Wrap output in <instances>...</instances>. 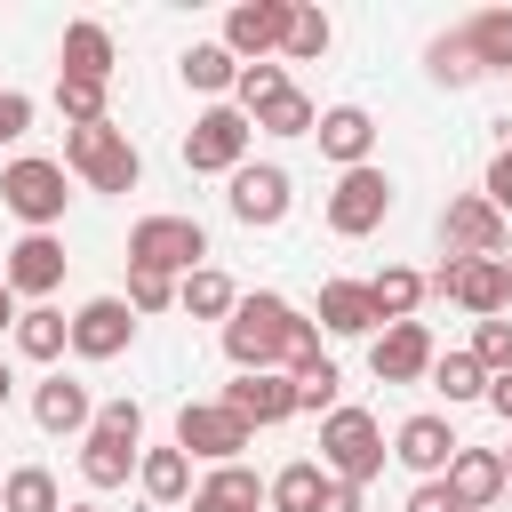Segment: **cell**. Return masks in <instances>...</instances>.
Wrapping results in <instances>:
<instances>
[{
    "instance_id": "obj_1",
    "label": "cell",
    "mask_w": 512,
    "mask_h": 512,
    "mask_svg": "<svg viewBox=\"0 0 512 512\" xmlns=\"http://www.w3.org/2000/svg\"><path fill=\"white\" fill-rule=\"evenodd\" d=\"M320 328L288 304V296H272V288H256V296H240L232 304V320H224V360L240 368V376H264V368H280L288 376V352L296 344H312Z\"/></svg>"
},
{
    "instance_id": "obj_2",
    "label": "cell",
    "mask_w": 512,
    "mask_h": 512,
    "mask_svg": "<svg viewBox=\"0 0 512 512\" xmlns=\"http://www.w3.org/2000/svg\"><path fill=\"white\" fill-rule=\"evenodd\" d=\"M64 168L88 192H136L144 184V152L128 144V128L96 120V128H64Z\"/></svg>"
},
{
    "instance_id": "obj_3",
    "label": "cell",
    "mask_w": 512,
    "mask_h": 512,
    "mask_svg": "<svg viewBox=\"0 0 512 512\" xmlns=\"http://www.w3.org/2000/svg\"><path fill=\"white\" fill-rule=\"evenodd\" d=\"M384 424L368 416V408H328L320 416V472L328 480H344V488H368L376 472H384Z\"/></svg>"
},
{
    "instance_id": "obj_4",
    "label": "cell",
    "mask_w": 512,
    "mask_h": 512,
    "mask_svg": "<svg viewBox=\"0 0 512 512\" xmlns=\"http://www.w3.org/2000/svg\"><path fill=\"white\" fill-rule=\"evenodd\" d=\"M64 176H72L64 160L24 152V160H8V168H0V208H8V216H24V232H56V224H64V200H72V192H64Z\"/></svg>"
},
{
    "instance_id": "obj_5",
    "label": "cell",
    "mask_w": 512,
    "mask_h": 512,
    "mask_svg": "<svg viewBox=\"0 0 512 512\" xmlns=\"http://www.w3.org/2000/svg\"><path fill=\"white\" fill-rule=\"evenodd\" d=\"M128 264H136V272H168V280L200 272V264H208L200 216H136V224H128Z\"/></svg>"
},
{
    "instance_id": "obj_6",
    "label": "cell",
    "mask_w": 512,
    "mask_h": 512,
    "mask_svg": "<svg viewBox=\"0 0 512 512\" xmlns=\"http://www.w3.org/2000/svg\"><path fill=\"white\" fill-rule=\"evenodd\" d=\"M248 144H256V120L240 104H208L192 128H184V168L192 176H240L248 168Z\"/></svg>"
},
{
    "instance_id": "obj_7",
    "label": "cell",
    "mask_w": 512,
    "mask_h": 512,
    "mask_svg": "<svg viewBox=\"0 0 512 512\" xmlns=\"http://www.w3.org/2000/svg\"><path fill=\"white\" fill-rule=\"evenodd\" d=\"M432 296L464 304L472 320H504V304H512V272H504V256H448V264L432 272Z\"/></svg>"
},
{
    "instance_id": "obj_8",
    "label": "cell",
    "mask_w": 512,
    "mask_h": 512,
    "mask_svg": "<svg viewBox=\"0 0 512 512\" xmlns=\"http://www.w3.org/2000/svg\"><path fill=\"white\" fill-rule=\"evenodd\" d=\"M384 216H392V176H384L376 160H368V168H344L336 192H328V232H336V240H368Z\"/></svg>"
},
{
    "instance_id": "obj_9",
    "label": "cell",
    "mask_w": 512,
    "mask_h": 512,
    "mask_svg": "<svg viewBox=\"0 0 512 512\" xmlns=\"http://www.w3.org/2000/svg\"><path fill=\"white\" fill-rule=\"evenodd\" d=\"M176 448L200 456V464H240V448H256V432L224 400H184L176 408Z\"/></svg>"
},
{
    "instance_id": "obj_10",
    "label": "cell",
    "mask_w": 512,
    "mask_h": 512,
    "mask_svg": "<svg viewBox=\"0 0 512 512\" xmlns=\"http://www.w3.org/2000/svg\"><path fill=\"white\" fill-rule=\"evenodd\" d=\"M224 208H232L248 232H272V224H288V208H296V176H288L280 160H248V168L232 176Z\"/></svg>"
},
{
    "instance_id": "obj_11",
    "label": "cell",
    "mask_w": 512,
    "mask_h": 512,
    "mask_svg": "<svg viewBox=\"0 0 512 512\" xmlns=\"http://www.w3.org/2000/svg\"><path fill=\"white\" fill-rule=\"evenodd\" d=\"M440 248L448 256H504L512 248V224H504V208L488 192H456L440 208Z\"/></svg>"
},
{
    "instance_id": "obj_12",
    "label": "cell",
    "mask_w": 512,
    "mask_h": 512,
    "mask_svg": "<svg viewBox=\"0 0 512 512\" xmlns=\"http://www.w3.org/2000/svg\"><path fill=\"white\" fill-rule=\"evenodd\" d=\"M288 16H296V0H240V8L224 16V48H232L240 64H280Z\"/></svg>"
},
{
    "instance_id": "obj_13",
    "label": "cell",
    "mask_w": 512,
    "mask_h": 512,
    "mask_svg": "<svg viewBox=\"0 0 512 512\" xmlns=\"http://www.w3.org/2000/svg\"><path fill=\"white\" fill-rule=\"evenodd\" d=\"M432 360H440V344H432L424 320H392V328L368 336V368H376V384H424Z\"/></svg>"
},
{
    "instance_id": "obj_14",
    "label": "cell",
    "mask_w": 512,
    "mask_h": 512,
    "mask_svg": "<svg viewBox=\"0 0 512 512\" xmlns=\"http://www.w3.org/2000/svg\"><path fill=\"white\" fill-rule=\"evenodd\" d=\"M128 344H136L128 296H88V304L72 312V352H80V360H120Z\"/></svg>"
},
{
    "instance_id": "obj_15",
    "label": "cell",
    "mask_w": 512,
    "mask_h": 512,
    "mask_svg": "<svg viewBox=\"0 0 512 512\" xmlns=\"http://www.w3.org/2000/svg\"><path fill=\"white\" fill-rule=\"evenodd\" d=\"M224 408H232L248 432L304 416V408H296V376H280V368H264V376H232V384H224Z\"/></svg>"
},
{
    "instance_id": "obj_16",
    "label": "cell",
    "mask_w": 512,
    "mask_h": 512,
    "mask_svg": "<svg viewBox=\"0 0 512 512\" xmlns=\"http://www.w3.org/2000/svg\"><path fill=\"white\" fill-rule=\"evenodd\" d=\"M0 280H8L16 296L48 304V288H64V240H56V232H24V240L8 248V264H0Z\"/></svg>"
},
{
    "instance_id": "obj_17",
    "label": "cell",
    "mask_w": 512,
    "mask_h": 512,
    "mask_svg": "<svg viewBox=\"0 0 512 512\" xmlns=\"http://www.w3.org/2000/svg\"><path fill=\"white\" fill-rule=\"evenodd\" d=\"M456 448H464V440H456V424H448V416H432V408H424V416H408V424L392 432V456H400L416 480H440V472L456 464Z\"/></svg>"
},
{
    "instance_id": "obj_18",
    "label": "cell",
    "mask_w": 512,
    "mask_h": 512,
    "mask_svg": "<svg viewBox=\"0 0 512 512\" xmlns=\"http://www.w3.org/2000/svg\"><path fill=\"white\" fill-rule=\"evenodd\" d=\"M32 424H40V432H56V440H64V432H80V440H88V424H96L88 384H80V376H64V368H56V376H40V384H32Z\"/></svg>"
},
{
    "instance_id": "obj_19",
    "label": "cell",
    "mask_w": 512,
    "mask_h": 512,
    "mask_svg": "<svg viewBox=\"0 0 512 512\" xmlns=\"http://www.w3.org/2000/svg\"><path fill=\"white\" fill-rule=\"evenodd\" d=\"M312 136H320V160H336V176H344V168H368V152H376V120H368V104H328Z\"/></svg>"
},
{
    "instance_id": "obj_20",
    "label": "cell",
    "mask_w": 512,
    "mask_h": 512,
    "mask_svg": "<svg viewBox=\"0 0 512 512\" xmlns=\"http://www.w3.org/2000/svg\"><path fill=\"white\" fill-rule=\"evenodd\" d=\"M112 32L96 24V16H80V24H64V48H56V72L64 80H96V88H112Z\"/></svg>"
},
{
    "instance_id": "obj_21",
    "label": "cell",
    "mask_w": 512,
    "mask_h": 512,
    "mask_svg": "<svg viewBox=\"0 0 512 512\" xmlns=\"http://www.w3.org/2000/svg\"><path fill=\"white\" fill-rule=\"evenodd\" d=\"M440 480L456 488L464 512H488V504L504 496V448H456V464H448Z\"/></svg>"
},
{
    "instance_id": "obj_22",
    "label": "cell",
    "mask_w": 512,
    "mask_h": 512,
    "mask_svg": "<svg viewBox=\"0 0 512 512\" xmlns=\"http://www.w3.org/2000/svg\"><path fill=\"white\" fill-rule=\"evenodd\" d=\"M320 328L328 336H376L384 320H376L368 280H320Z\"/></svg>"
},
{
    "instance_id": "obj_23",
    "label": "cell",
    "mask_w": 512,
    "mask_h": 512,
    "mask_svg": "<svg viewBox=\"0 0 512 512\" xmlns=\"http://www.w3.org/2000/svg\"><path fill=\"white\" fill-rule=\"evenodd\" d=\"M176 72H184L192 96H232V88H240V56H232L224 40H192V48L176 56Z\"/></svg>"
},
{
    "instance_id": "obj_24",
    "label": "cell",
    "mask_w": 512,
    "mask_h": 512,
    "mask_svg": "<svg viewBox=\"0 0 512 512\" xmlns=\"http://www.w3.org/2000/svg\"><path fill=\"white\" fill-rule=\"evenodd\" d=\"M192 512H264V480L248 464H216L200 488H192Z\"/></svg>"
},
{
    "instance_id": "obj_25",
    "label": "cell",
    "mask_w": 512,
    "mask_h": 512,
    "mask_svg": "<svg viewBox=\"0 0 512 512\" xmlns=\"http://www.w3.org/2000/svg\"><path fill=\"white\" fill-rule=\"evenodd\" d=\"M368 296H376V320L392 328V320H416V312H424V296H432V280H424L416 264H384V272L368 280Z\"/></svg>"
},
{
    "instance_id": "obj_26",
    "label": "cell",
    "mask_w": 512,
    "mask_h": 512,
    "mask_svg": "<svg viewBox=\"0 0 512 512\" xmlns=\"http://www.w3.org/2000/svg\"><path fill=\"white\" fill-rule=\"evenodd\" d=\"M264 504H272V512H320V504H328V472H320L312 456H296V464H280V472L264 480Z\"/></svg>"
},
{
    "instance_id": "obj_27",
    "label": "cell",
    "mask_w": 512,
    "mask_h": 512,
    "mask_svg": "<svg viewBox=\"0 0 512 512\" xmlns=\"http://www.w3.org/2000/svg\"><path fill=\"white\" fill-rule=\"evenodd\" d=\"M232 304H240V288H232V272H216V264H200V272L176 280V312H192V320H232Z\"/></svg>"
},
{
    "instance_id": "obj_28",
    "label": "cell",
    "mask_w": 512,
    "mask_h": 512,
    "mask_svg": "<svg viewBox=\"0 0 512 512\" xmlns=\"http://www.w3.org/2000/svg\"><path fill=\"white\" fill-rule=\"evenodd\" d=\"M16 352L40 360V368L64 360V352H72V320H64L56 304H24V320H16Z\"/></svg>"
},
{
    "instance_id": "obj_29",
    "label": "cell",
    "mask_w": 512,
    "mask_h": 512,
    "mask_svg": "<svg viewBox=\"0 0 512 512\" xmlns=\"http://www.w3.org/2000/svg\"><path fill=\"white\" fill-rule=\"evenodd\" d=\"M136 488L152 496V504H184L192 496V456L168 440V448H144V464H136Z\"/></svg>"
},
{
    "instance_id": "obj_30",
    "label": "cell",
    "mask_w": 512,
    "mask_h": 512,
    "mask_svg": "<svg viewBox=\"0 0 512 512\" xmlns=\"http://www.w3.org/2000/svg\"><path fill=\"white\" fill-rule=\"evenodd\" d=\"M136 464H144V448H128V440H104V432L80 440V480H88V488H128Z\"/></svg>"
},
{
    "instance_id": "obj_31",
    "label": "cell",
    "mask_w": 512,
    "mask_h": 512,
    "mask_svg": "<svg viewBox=\"0 0 512 512\" xmlns=\"http://www.w3.org/2000/svg\"><path fill=\"white\" fill-rule=\"evenodd\" d=\"M0 512H64L56 472H48V464H16V472L0 480Z\"/></svg>"
},
{
    "instance_id": "obj_32",
    "label": "cell",
    "mask_w": 512,
    "mask_h": 512,
    "mask_svg": "<svg viewBox=\"0 0 512 512\" xmlns=\"http://www.w3.org/2000/svg\"><path fill=\"white\" fill-rule=\"evenodd\" d=\"M424 72H432L440 88H472V80H480V48L464 40V24H456V32H440V40L424 48Z\"/></svg>"
},
{
    "instance_id": "obj_33",
    "label": "cell",
    "mask_w": 512,
    "mask_h": 512,
    "mask_svg": "<svg viewBox=\"0 0 512 512\" xmlns=\"http://www.w3.org/2000/svg\"><path fill=\"white\" fill-rule=\"evenodd\" d=\"M424 384H432V392H440L448 408H464V400H488V368H480L472 352H440Z\"/></svg>"
},
{
    "instance_id": "obj_34",
    "label": "cell",
    "mask_w": 512,
    "mask_h": 512,
    "mask_svg": "<svg viewBox=\"0 0 512 512\" xmlns=\"http://www.w3.org/2000/svg\"><path fill=\"white\" fill-rule=\"evenodd\" d=\"M464 40L480 48V72H512V8H480V16H464Z\"/></svg>"
},
{
    "instance_id": "obj_35",
    "label": "cell",
    "mask_w": 512,
    "mask_h": 512,
    "mask_svg": "<svg viewBox=\"0 0 512 512\" xmlns=\"http://www.w3.org/2000/svg\"><path fill=\"white\" fill-rule=\"evenodd\" d=\"M328 40H336V24H328L320 8H304V0H296V16H288V48H280V64H320V56H328Z\"/></svg>"
},
{
    "instance_id": "obj_36",
    "label": "cell",
    "mask_w": 512,
    "mask_h": 512,
    "mask_svg": "<svg viewBox=\"0 0 512 512\" xmlns=\"http://www.w3.org/2000/svg\"><path fill=\"white\" fill-rule=\"evenodd\" d=\"M288 88H296V80H288V64H240V88H232V104L256 120V112H264V104H280Z\"/></svg>"
},
{
    "instance_id": "obj_37",
    "label": "cell",
    "mask_w": 512,
    "mask_h": 512,
    "mask_svg": "<svg viewBox=\"0 0 512 512\" xmlns=\"http://www.w3.org/2000/svg\"><path fill=\"white\" fill-rule=\"evenodd\" d=\"M256 128H264V136H312V128H320V104H312L304 88H288L280 104H264V112H256Z\"/></svg>"
},
{
    "instance_id": "obj_38",
    "label": "cell",
    "mask_w": 512,
    "mask_h": 512,
    "mask_svg": "<svg viewBox=\"0 0 512 512\" xmlns=\"http://www.w3.org/2000/svg\"><path fill=\"white\" fill-rule=\"evenodd\" d=\"M104 96H112V88L64 80V72H56V112H64V128H96V120H104Z\"/></svg>"
},
{
    "instance_id": "obj_39",
    "label": "cell",
    "mask_w": 512,
    "mask_h": 512,
    "mask_svg": "<svg viewBox=\"0 0 512 512\" xmlns=\"http://www.w3.org/2000/svg\"><path fill=\"white\" fill-rule=\"evenodd\" d=\"M488 376H512V320H472V344H464Z\"/></svg>"
},
{
    "instance_id": "obj_40",
    "label": "cell",
    "mask_w": 512,
    "mask_h": 512,
    "mask_svg": "<svg viewBox=\"0 0 512 512\" xmlns=\"http://www.w3.org/2000/svg\"><path fill=\"white\" fill-rule=\"evenodd\" d=\"M336 392H344L336 360H320V368H304V376H296V408H304V416H328V408H344Z\"/></svg>"
},
{
    "instance_id": "obj_41",
    "label": "cell",
    "mask_w": 512,
    "mask_h": 512,
    "mask_svg": "<svg viewBox=\"0 0 512 512\" xmlns=\"http://www.w3.org/2000/svg\"><path fill=\"white\" fill-rule=\"evenodd\" d=\"M88 432H104V440H128V448H144V400H104Z\"/></svg>"
},
{
    "instance_id": "obj_42",
    "label": "cell",
    "mask_w": 512,
    "mask_h": 512,
    "mask_svg": "<svg viewBox=\"0 0 512 512\" xmlns=\"http://www.w3.org/2000/svg\"><path fill=\"white\" fill-rule=\"evenodd\" d=\"M168 304H176V280H168V272H136V264H128V312L144 320V312H168Z\"/></svg>"
},
{
    "instance_id": "obj_43",
    "label": "cell",
    "mask_w": 512,
    "mask_h": 512,
    "mask_svg": "<svg viewBox=\"0 0 512 512\" xmlns=\"http://www.w3.org/2000/svg\"><path fill=\"white\" fill-rule=\"evenodd\" d=\"M24 128H32V96L24 88H0V144H16Z\"/></svg>"
},
{
    "instance_id": "obj_44",
    "label": "cell",
    "mask_w": 512,
    "mask_h": 512,
    "mask_svg": "<svg viewBox=\"0 0 512 512\" xmlns=\"http://www.w3.org/2000/svg\"><path fill=\"white\" fill-rule=\"evenodd\" d=\"M408 512H464V504H456L448 480H416V488H408Z\"/></svg>"
},
{
    "instance_id": "obj_45",
    "label": "cell",
    "mask_w": 512,
    "mask_h": 512,
    "mask_svg": "<svg viewBox=\"0 0 512 512\" xmlns=\"http://www.w3.org/2000/svg\"><path fill=\"white\" fill-rule=\"evenodd\" d=\"M480 192H488V200H496V208L512 216V152H496V160H488V176H480Z\"/></svg>"
},
{
    "instance_id": "obj_46",
    "label": "cell",
    "mask_w": 512,
    "mask_h": 512,
    "mask_svg": "<svg viewBox=\"0 0 512 512\" xmlns=\"http://www.w3.org/2000/svg\"><path fill=\"white\" fill-rule=\"evenodd\" d=\"M488 408H496V416L512 424V376H488Z\"/></svg>"
},
{
    "instance_id": "obj_47",
    "label": "cell",
    "mask_w": 512,
    "mask_h": 512,
    "mask_svg": "<svg viewBox=\"0 0 512 512\" xmlns=\"http://www.w3.org/2000/svg\"><path fill=\"white\" fill-rule=\"evenodd\" d=\"M16 320H24V312H16V288H8V280H0V328H8V336H16Z\"/></svg>"
},
{
    "instance_id": "obj_48",
    "label": "cell",
    "mask_w": 512,
    "mask_h": 512,
    "mask_svg": "<svg viewBox=\"0 0 512 512\" xmlns=\"http://www.w3.org/2000/svg\"><path fill=\"white\" fill-rule=\"evenodd\" d=\"M8 392H16V368H8V360H0V408H8Z\"/></svg>"
},
{
    "instance_id": "obj_49",
    "label": "cell",
    "mask_w": 512,
    "mask_h": 512,
    "mask_svg": "<svg viewBox=\"0 0 512 512\" xmlns=\"http://www.w3.org/2000/svg\"><path fill=\"white\" fill-rule=\"evenodd\" d=\"M64 512H104V504H64Z\"/></svg>"
},
{
    "instance_id": "obj_50",
    "label": "cell",
    "mask_w": 512,
    "mask_h": 512,
    "mask_svg": "<svg viewBox=\"0 0 512 512\" xmlns=\"http://www.w3.org/2000/svg\"><path fill=\"white\" fill-rule=\"evenodd\" d=\"M504 488H512V448H504Z\"/></svg>"
},
{
    "instance_id": "obj_51",
    "label": "cell",
    "mask_w": 512,
    "mask_h": 512,
    "mask_svg": "<svg viewBox=\"0 0 512 512\" xmlns=\"http://www.w3.org/2000/svg\"><path fill=\"white\" fill-rule=\"evenodd\" d=\"M504 272H512V256H504Z\"/></svg>"
},
{
    "instance_id": "obj_52",
    "label": "cell",
    "mask_w": 512,
    "mask_h": 512,
    "mask_svg": "<svg viewBox=\"0 0 512 512\" xmlns=\"http://www.w3.org/2000/svg\"><path fill=\"white\" fill-rule=\"evenodd\" d=\"M504 152H512V136H504Z\"/></svg>"
}]
</instances>
